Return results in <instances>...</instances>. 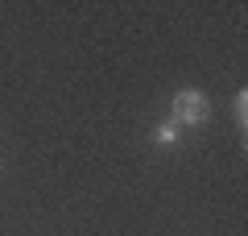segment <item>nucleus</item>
Instances as JSON below:
<instances>
[{"label":"nucleus","instance_id":"2","mask_svg":"<svg viewBox=\"0 0 248 236\" xmlns=\"http://www.w3.org/2000/svg\"><path fill=\"white\" fill-rule=\"evenodd\" d=\"M153 141H157L161 149H170V145H178V141H182V129L166 116V120H157V129H153Z\"/></svg>","mask_w":248,"mask_h":236},{"label":"nucleus","instance_id":"3","mask_svg":"<svg viewBox=\"0 0 248 236\" xmlns=\"http://www.w3.org/2000/svg\"><path fill=\"white\" fill-rule=\"evenodd\" d=\"M232 112H236L240 137H244V129H248V91H244V87H240V91H236V100H232Z\"/></svg>","mask_w":248,"mask_h":236},{"label":"nucleus","instance_id":"1","mask_svg":"<svg viewBox=\"0 0 248 236\" xmlns=\"http://www.w3.org/2000/svg\"><path fill=\"white\" fill-rule=\"evenodd\" d=\"M207 116H211V100H207V91H199V87L174 91V100H170V120H174L182 133L207 124Z\"/></svg>","mask_w":248,"mask_h":236}]
</instances>
